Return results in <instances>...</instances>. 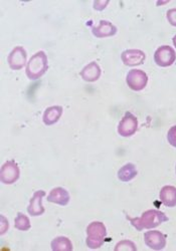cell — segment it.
Returning <instances> with one entry per match:
<instances>
[{"label": "cell", "instance_id": "19", "mask_svg": "<svg viewBox=\"0 0 176 251\" xmlns=\"http://www.w3.org/2000/svg\"><path fill=\"white\" fill-rule=\"evenodd\" d=\"M14 226L16 229L21 230V231H27L30 228V221L29 217L23 213H17V216L14 220Z\"/></svg>", "mask_w": 176, "mask_h": 251}, {"label": "cell", "instance_id": "2", "mask_svg": "<svg viewBox=\"0 0 176 251\" xmlns=\"http://www.w3.org/2000/svg\"><path fill=\"white\" fill-rule=\"evenodd\" d=\"M48 69H49L48 56L45 51L40 50L35 54H33L31 58L29 60L26 73L29 79L35 80L45 75Z\"/></svg>", "mask_w": 176, "mask_h": 251}, {"label": "cell", "instance_id": "4", "mask_svg": "<svg viewBox=\"0 0 176 251\" xmlns=\"http://www.w3.org/2000/svg\"><path fill=\"white\" fill-rule=\"evenodd\" d=\"M126 82L132 91L139 92L147 86L148 76L141 70H131L126 76Z\"/></svg>", "mask_w": 176, "mask_h": 251}, {"label": "cell", "instance_id": "13", "mask_svg": "<svg viewBox=\"0 0 176 251\" xmlns=\"http://www.w3.org/2000/svg\"><path fill=\"white\" fill-rule=\"evenodd\" d=\"M80 75L85 81L94 82L101 76V69L96 61H92L81 71Z\"/></svg>", "mask_w": 176, "mask_h": 251}, {"label": "cell", "instance_id": "9", "mask_svg": "<svg viewBox=\"0 0 176 251\" xmlns=\"http://www.w3.org/2000/svg\"><path fill=\"white\" fill-rule=\"evenodd\" d=\"M146 245L153 250H161L166 246V236L157 230H151L144 234Z\"/></svg>", "mask_w": 176, "mask_h": 251}, {"label": "cell", "instance_id": "8", "mask_svg": "<svg viewBox=\"0 0 176 251\" xmlns=\"http://www.w3.org/2000/svg\"><path fill=\"white\" fill-rule=\"evenodd\" d=\"M10 69L18 71L27 65V51L24 48L15 47L8 55L7 58Z\"/></svg>", "mask_w": 176, "mask_h": 251}, {"label": "cell", "instance_id": "23", "mask_svg": "<svg viewBox=\"0 0 176 251\" xmlns=\"http://www.w3.org/2000/svg\"><path fill=\"white\" fill-rule=\"evenodd\" d=\"M109 4V1H95L94 2V8L98 11H101L105 9V7Z\"/></svg>", "mask_w": 176, "mask_h": 251}, {"label": "cell", "instance_id": "26", "mask_svg": "<svg viewBox=\"0 0 176 251\" xmlns=\"http://www.w3.org/2000/svg\"><path fill=\"white\" fill-rule=\"evenodd\" d=\"M175 171H176V167H175Z\"/></svg>", "mask_w": 176, "mask_h": 251}, {"label": "cell", "instance_id": "14", "mask_svg": "<svg viewBox=\"0 0 176 251\" xmlns=\"http://www.w3.org/2000/svg\"><path fill=\"white\" fill-rule=\"evenodd\" d=\"M70 194L69 192L63 189L61 187H57L55 189H53L50 192V195L48 196V201L58 204V205H61V206H65L68 205V203L70 202Z\"/></svg>", "mask_w": 176, "mask_h": 251}, {"label": "cell", "instance_id": "15", "mask_svg": "<svg viewBox=\"0 0 176 251\" xmlns=\"http://www.w3.org/2000/svg\"><path fill=\"white\" fill-rule=\"evenodd\" d=\"M159 198L166 207L176 206V188L173 186H164L160 190Z\"/></svg>", "mask_w": 176, "mask_h": 251}, {"label": "cell", "instance_id": "5", "mask_svg": "<svg viewBox=\"0 0 176 251\" xmlns=\"http://www.w3.org/2000/svg\"><path fill=\"white\" fill-rule=\"evenodd\" d=\"M138 129V120L137 118L127 112L122 118L118 125V133L122 137H131L133 136Z\"/></svg>", "mask_w": 176, "mask_h": 251}, {"label": "cell", "instance_id": "22", "mask_svg": "<svg viewBox=\"0 0 176 251\" xmlns=\"http://www.w3.org/2000/svg\"><path fill=\"white\" fill-rule=\"evenodd\" d=\"M167 20L172 26H176V8L169 9L166 13Z\"/></svg>", "mask_w": 176, "mask_h": 251}, {"label": "cell", "instance_id": "17", "mask_svg": "<svg viewBox=\"0 0 176 251\" xmlns=\"http://www.w3.org/2000/svg\"><path fill=\"white\" fill-rule=\"evenodd\" d=\"M137 173L138 172H137L136 166L132 163H128L124 165L118 171V178L122 182H129L136 177Z\"/></svg>", "mask_w": 176, "mask_h": 251}, {"label": "cell", "instance_id": "1", "mask_svg": "<svg viewBox=\"0 0 176 251\" xmlns=\"http://www.w3.org/2000/svg\"><path fill=\"white\" fill-rule=\"evenodd\" d=\"M131 224L133 225L139 231L143 229L155 228L162 224L163 222L168 221V217L161 211L158 210H147L139 218L127 217Z\"/></svg>", "mask_w": 176, "mask_h": 251}, {"label": "cell", "instance_id": "24", "mask_svg": "<svg viewBox=\"0 0 176 251\" xmlns=\"http://www.w3.org/2000/svg\"><path fill=\"white\" fill-rule=\"evenodd\" d=\"M7 229H8V222L4 218V216H1V235H3L5 233Z\"/></svg>", "mask_w": 176, "mask_h": 251}, {"label": "cell", "instance_id": "25", "mask_svg": "<svg viewBox=\"0 0 176 251\" xmlns=\"http://www.w3.org/2000/svg\"><path fill=\"white\" fill-rule=\"evenodd\" d=\"M172 41H173V45H174V47H175V49H176V35H174Z\"/></svg>", "mask_w": 176, "mask_h": 251}, {"label": "cell", "instance_id": "20", "mask_svg": "<svg viewBox=\"0 0 176 251\" xmlns=\"http://www.w3.org/2000/svg\"><path fill=\"white\" fill-rule=\"evenodd\" d=\"M136 249H137L136 245L130 240H122V241L118 242V244L115 246L116 251H119V250H136Z\"/></svg>", "mask_w": 176, "mask_h": 251}, {"label": "cell", "instance_id": "6", "mask_svg": "<svg viewBox=\"0 0 176 251\" xmlns=\"http://www.w3.org/2000/svg\"><path fill=\"white\" fill-rule=\"evenodd\" d=\"M176 59L175 50L169 46H162L154 53V60L161 68H167L174 64Z\"/></svg>", "mask_w": 176, "mask_h": 251}, {"label": "cell", "instance_id": "12", "mask_svg": "<svg viewBox=\"0 0 176 251\" xmlns=\"http://www.w3.org/2000/svg\"><path fill=\"white\" fill-rule=\"evenodd\" d=\"M92 32L96 37L103 38L113 36L117 33V27L110 22L107 20H101L98 26H94L92 28Z\"/></svg>", "mask_w": 176, "mask_h": 251}, {"label": "cell", "instance_id": "21", "mask_svg": "<svg viewBox=\"0 0 176 251\" xmlns=\"http://www.w3.org/2000/svg\"><path fill=\"white\" fill-rule=\"evenodd\" d=\"M167 140L172 147L176 148V126L170 128V130L167 133Z\"/></svg>", "mask_w": 176, "mask_h": 251}, {"label": "cell", "instance_id": "7", "mask_svg": "<svg viewBox=\"0 0 176 251\" xmlns=\"http://www.w3.org/2000/svg\"><path fill=\"white\" fill-rule=\"evenodd\" d=\"M19 168L14 161H7L1 167L0 178L1 182L7 185L15 183L19 178Z\"/></svg>", "mask_w": 176, "mask_h": 251}, {"label": "cell", "instance_id": "18", "mask_svg": "<svg viewBox=\"0 0 176 251\" xmlns=\"http://www.w3.org/2000/svg\"><path fill=\"white\" fill-rule=\"evenodd\" d=\"M52 249L54 251H70L73 250V245L72 242L69 238L67 237H63V236H59L55 238L52 241Z\"/></svg>", "mask_w": 176, "mask_h": 251}, {"label": "cell", "instance_id": "16", "mask_svg": "<svg viewBox=\"0 0 176 251\" xmlns=\"http://www.w3.org/2000/svg\"><path fill=\"white\" fill-rule=\"evenodd\" d=\"M62 107L60 106H54V107H50L48 108L45 113H43V123H45L47 126H52L54 124H56L59 118L62 115Z\"/></svg>", "mask_w": 176, "mask_h": 251}, {"label": "cell", "instance_id": "10", "mask_svg": "<svg viewBox=\"0 0 176 251\" xmlns=\"http://www.w3.org/2000/svg\"><path fill=\"white\" fill-rule=\"evenodd\" d=\"M121 58L125 66L136 67L143 64L145 61L146 55L140 50H127L122 52Z\"/></svg>", "mask_w": 176, "mask_h": 251}, {"label": "cell", "instance_id": "11", "mask_svg": "<svg viewBox=\"0 0 176 251\" xmlns=\"http://www.w3.org/2000/svg\"><path fill=\"white\" fill-rule=\"evenodd\" d=\"M46 192L42 190L36 191L32 198L30 199L29 205L28 207V212L31 216H39L45 213V208L42 206V198L45 197Z\"/></svg>", "mask_w": 176, "mask_h": 251}, {"label": "cell", "instance_id": "3", "mask_svg": "<svg viewBox=\"0 0 176 251\" xmlns=\"http://www.w3.org/2000/svg\"><path fill=\"white\" fill-rule=\"evenodd\" d=\"M107 235V230L102 222L95 221L87 227V239L86 243L91 249L100 248Z\"/></svg>", "mask_w": 176, "mask_h": 251}]
</instances>
